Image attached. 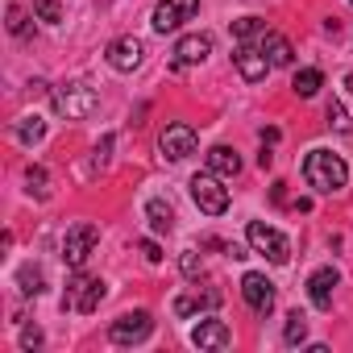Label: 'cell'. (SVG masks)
<instances>
[{
    "label": "cell",
    "instance_id": "9",
    "mask_svg": "<svg viewBox=\"0 0 353 353\" xmlns=\"http://www.w3.org/2000/svg\"><path fill=\"white\" fill-rule=\"evenodd\" d=\"M150 332H154V316L137 307V312H125V316H117V320H112L108 341H112V345H141Z\"/></svg>",
    "mask_w": 353,
    "mask_h": 353
},
{
    "label": "cell",
    "instance_id": "31",
    "mask_svg": "<svg viewBox=\"0 0 353 353\" xmlns=\"http://www.w3.org/2000/svg\"><path fill=\"white\" fill-rule=\"evenodd\" d=\"M137 250L145 254V262H162V250H158V241H150V237H141V241H137Z\"/></svg>",
    "mask_w": 353,
    "mask_h": 353
},
{
    "label": "cell",
    "instance_id": "19",
    "mask_svg": "<svg viewBox=\"0 0 353 353\" xmlns=\"http://www.w3.org/2000/svg\"><path fill=\"white\" fill-rule=\"evenodd\" d=\"M145 221H150L154 233H170V229H174V208H170L166 200H150V204H145Z\"/></svg>",
    "mask_w": 353,
    "mask_h": 353
},
{
    "label": "cell",
    "instance_id": "33",
    "mask_svg": "<svg viewBox=\"0 0 353 353\" xmlns=\"http://www.w3.org/2000/svg\"><path fill=\"white\" fill-rule=\"evenodd\" d=\"M274 204H287V183H274Z\"/></svg>",
    "mask_w": 353,
    "mask_h": 353
},
{
    "label": "cell",
    "instance_id": "5",
    "mask_svg": "<svg viewBox=\"0 0 353 353\" xmlns=\"http://www.w3.org/2000/svg\"><path fill=\"white\" fill-rule=\"evenodd\" d=\"M192 200L204 216H225L229 212V188H221V174H212V170L192 179Z\"/></svg>",
    "mask_w": 353,
    "mask_h": 353
},
{
    "label": "cell",
    "instance_id": "21",
    "mask_svg": "<svg viewBox=\"0 0 353 353\" xmlns=\"http://www.w3.org/2000/svg\"><path fill=\"white\" fill-rule=\"evenodd\" d=\"M291 88H295V96H303V100H307V96H316V92L324 88V75H320L316 67H303V71L291 79Z\"/></svg>",
    "mask_w": 353,
    "mask_h": 353
},
{
    "label": "cell",
    "instance_id": "3",
    "mask_svg": "<svg viewBox=\"0 0 353 353\" xmlns=\"http://www.w3.org/2000/svg\"><path fill=\"white\" fill-rule=\"evenodd\" d=\"M104 295H108V283H104V279H92V274L75 270V279L67 283V295H63V312H83V316H92Z\"/></svg>",
    "mask_w": 353,
    "mask_h": 353
},
{
    "label": "cell",
    "instance_id": "13",
    "mask_svg": "<svg viewBox=\"0 0 353 353\" xmlns=\"http://www.w3.org/2000/svg\"><path fill=\"white\" fill-rule=\"evenodd\" d=\"M192 345L196 349H229L233 345V328L216 316H204L196 328H192Z\"/></svg>",
    "mask_w": 353,
    "mask_h": 353
},
{
    "label": "cell",
    "instance_id": "22",
    "mask_svg": "<svg viewBox=\"0 0 353 353\" xmlns=\"http://www.w3.org/2000/svg\"><path fill=\"white\" fill-rule=\"evenodd\" d=\"M17 287H21V295H42V291H46V279H42V270H38L34 262H26V266L17 270Z\"/></svg>",
    "mask_w": 353,
    "mask_h": 353
},
{
    "label": "cell",
    "instance_id": "20",
    "mask_svg": "<svg viewBox=\"0 0 353 353\" xmlns=\"http://www.w3.org/2000/svg\"><path fill=\"white\" fill-rule=\"evenodd\" d=\"M5 17H9L5 26H9V34H13V38H21V42H26V38H34V21L26 17V9H21V5H9V9H5Z\"/></svg>",
    "mask_w": 353,
    "mask_h": 353
},
{
    "label": "cell",
    "instance_id": "18",
    "mask_svg": "<svg viewBox=\"0 0 353 353\" xmlns=\"http://www.w3.org/2000/svg\"><path fill=\"white\" fill-rule=\"evenodd\" d=\"M258 46H262V54L270 59V67H291V59H295V50H291V42L283 38V34H262L258 38Z\"/></svg>",
    "mask_w": 353,
    "mask_h": 353
},
{
    "label": "cell",
    "instance_id": "29",
    "mask_svg": "<svg viewBox=\"0 0 353 353\" xmlns=\"http://www.w3.org/2000/svg\"><path fill=\"white\" fill-rule=\"evenodd\" d=\"M328 125H332V129H349V117H345L341 100H328Z\"/></svg>",
    "mask_w": 353,
    "mask_h": 353
},
{
    "label": "cell",
    "instance_id": "11",
    "mask_svg": "<svg viewBox=\"0 0 353 353\" xmlns=\"http://www.w3.org/2000/svg\"><path fill=\"white\" fill-rule=\"evenodd\" d=\"M233 67H237V75H241L245 83H262V79H266V71H270V59L262 54V46L241 42V46L233 50Z\"/></svg>",
    "mask_w": 353,
    "mask_h": 353
},
{
    "label": "cell",
    "instance_id": "26",
    "mask_svg": "<svg viewBox=\"0 0 353 353\" xmlns=\"http://www.w3.org/2000/svg\"><path fill=\"white\" fill-rule=\"evenodd\" d=\"M26 183H30L26 192H30L34 200H46V196H50V179H46L42 166H30V170H26Z\"/></svg>",
    "mask_w": 353,
    "mask_h": 353
},
{
    "label": "cell",
    "instance_id": "6",
    "mask_svg": "<svg viewBox=\"0 0 353 353\" xmlns=\"http://www.w3.org/2000/svg\"><path fill=\"white\" fill-rule=\"evenodd\" d=\"M96 245H100V229H96L92 221H79V225L67 229V237H63V262H67L71 270H83Z\"/></svg>",
    "mask_w": 353,
    "mask_h": 353
},
{
    "label": "cell",
    "instance_id": "10",
    "mask_svg": "<svg viewBox=\"0 0 353 353\" xmlns=\"http://www.w3.org/2000/svg\"><path fill=\"white\" fill-rule=\"evenodd\" d=\"M241 295H245V303H250L254 316H270V312H274V283H270L266 274L250 270V274L241 279Z\"/></svg>",
    "mask_w": 353,
    "mask_h": 353
},
{
    "label": "cell",
    "instance_id": "4",
    "mask_svg": "<svg viewBox=\"0 0 353 353\" xmlns=\"http://www.w3.org/2000/svg\"><path fill=\"white\" fill-rule=\"evenodd\" d=\"M245 241H250L254 254H262V258L274 262V266H283V262L291 258V241H287L279 229L262 225V221H250V225H245Z\"/></svg>",
    "mask_w": 353,
    "mask_h": 353
},
{
    "label": "cell",
    "instance_id": "27",
    "mask_svg": "<svg viewBox=\"0 0 353 353\" xmlns=\"http://www.w3.org/2000/svg\"><path fill=\"white\" fill-rule=\"evenodd\" d=\"M34 17L46 21V26H59L63 21V5L59 0H34Z\"/></svg>",
    "mask_w": 353,
    "mask_h": 353
},
{
    "label": "cell",
    "instance_id": "34",
    "mask_svg": "<svg viewBox=\"0 0 353 353\" xmlns=\"http://www.w3.org/2000/svg\"><path fill=\"white\" fill-rule=\"evenodd\" d=\"M345 88H349V96H353V71H349V75H345Z\"/></svg>",
    "mask_w": 353,
    "mask_h": 353
},
{
    "label": "cell",
    "instance_id": "28",
    "mask_svg": "<svg viewBox=\"0 0 353 353\" xmlns=\"http://www.w3.org/2000/svg\"><path fill=\"white\" fill-rule=\"evenodd\" d=\"M179 270H183V279H200V254L196 250H183V258H179Z\"/></svg>",
    "mask_w": 353,
    "mask_h": 353
},
{
    "label": "cell",
    "instance_id": "25",
    "mask_svg": "<svg viewBox=\"0 0 353 353\" xmlns=\"http://www.w3.org/2000/svg\"><path fill=\"white\" fill-rule=\"evenodd\" d=\"M303 336H307V316L303 312H291L287 324H283V341L287 345H303Z\"/></svg>",
    "mask_w": 353,
    "mask_h": 353
},
{
    "label": "cell",
    "instance_id": "30",
    "mask_svg": "<svg viewBox=\"0 0 353 353\" xmlns=\"http://www.w3.org/2000/svg\"><path fill=\"white\" fill-rule=\"evenodd\" d=\"M42 345V328L38 324H26L21 328V349H38Z\"/></svg>",
    "mask_w": 353,
    "mask_h": 353
},
{
    "label": "cell",
    "instance_id": "24",
    "mask_svg": "<svg viewBox=\"0 0 353 353\" xmlns=\"http://www.w3.org/2000/svg\"><path fill=\"white\" fill-rule=\"evenodd\" d=\"M266 34V21L262 17H237L233 21V38L237 42H250V38H262Z\"/></svg>",
    "mask_w": 353,
    "mask_h": 353
},
{
    "label": "cell",
    "instance_id": "1",
    "mask_svg": "<svg viewBox=\"0 0 353 353\" xmlns=\"http://www.w3.org/2000/svg\"><path fill=\"white\" fill-rule=\"evenodd\" d=\"M303 179H307L312 192L336 196V192H345V183H349V166H345V158L332 154V150H312V154L303 158Z\"/></svg>",
    "mask_w": 353,
    "mask_h": 353
},
{
    "label": "cell",
    "instance_id": "2",
    "mask_svg": "<svg viewBox=\"0 0 353 353\" xmlns=\"http://www.w3.org/2000/svg\"><path fill=\"white\" fill-rule=\"evenodd\" d=\"M50 104H54V112H59V117H67V121H83V117H92V112H96L100 96H96V88H92V83L71 79V83L50 88Z\"/></svg>",
    "mask_w": 353,
    "mask_h": 353
},
{
    "label": "cell",
    "instance_id": "8",
    "mask_svg": "<svg viewBox=\"0 0 353 353\" xmlns=\"http://www.w3.org/2000/svg\"><path fill=\"white\" fill-rule=\"evenodd\" d=\"M196 13H200V0H158L150 26H154V34H174L183 21H192Z\"/></svg>",
    "mask_w": 353,
    "mask_h": 353
},
{
    "label": "cell",
    "instance_id": "35",
    "mask_svg": "<svg viewBox=\"0 0 353 353\" xmlns=\"http://www.w3.org/2000/svg\"><path fill=\"white\" fill-rule=\"evenodd\" d=\"M349 5H353V0H349Z\"/></svg>",
    "mask_w": 353,
    "mask_h": 353
},
{
    "label": "cell",
    "instance_id": "12",
    "mask_svg": "<svg viewBox=\"0 0 353 353\" xmlns=\"http://www.w3.org/2000/svg\"><path fill=\"white\" fill-rule=\"evenodd\" d=\"M141 54H145V46H141L137 38H117V42H108V50H104L108 67L121 71V75L137 71V67H141Z\"/></svg>",
    "mask_w": 353,
    "mask_h": 353
},
{
    "label": "cell",
    "instance_id": "14",
    "mask_svg": "<svg viewBox=\"0 0 353 353\" xmlns=\"http://www.w3.org/2000/svg\"><path fill=\"white\" fill-rule=\"evenodd\" d=\"M212 54V34H188L174 42V67H196Z\"/></svg>",
    "mask_w": 353,
    "mask_h": 353
},
{
    "label": "cell",
    "instance_id": "17",
    "mask_svg": "<svg viewBox=\"0 0 353 353\" xmlns=\"http://www.w3.org/2000/svg\"><path fill=\"white\" fill-rule=\"evenodd\" d=\"M208 170L221 174V179H237V174H241V154L229 150V145H212L208 150Z\"/></svg>",
    "mask_w": 353,
    "mask_h": 353
},
{
    "label": "cell",
    "instance_id": "23",
    "mask_svg": "<svg viewBox=\"0 0 353 353\" xmlns=\"http://www.w3.org/2000/svg\"><path fill=\"white\" fill-rule=\"evenodd\" d=\"M42 137H46V121H42V117H26V121L17 125V141H21V145H38Z\"/></svg>",
    "mask_w": 353,
    "mask_h": 353
},
{
    "label": "cell",
    "instance_id": "7",
    "mask_svg": "<svg viewBox=\"0 0 353 353\" xmlns=\"http://www.w3.org/2000/svg\"><path fill=\"white\" fill-rule=\"evenodd\" d=\"M196 145H200V137H196V129H192L188 121L166 125V129H162V137H158V154H162V158H170V162L192 158V154H196Z\"/></svg>",
    "mask_w": 353,
    "mask_h": 353
},
{
    "label": "cell",
    "instance_id": "15",
    "mask_svg": "<svg viewBox=\"0 0 353 353\" xmlns=\"http://www.w3.org/2000/svg\"><path fill=\"white\" fill-rule=\"evenodd\" d=\"M336 270L332 266H320V270H312L307 274V299L316 303V307H332V291H336Z\"/></svg>",
    "mask_w": 353,
    "mask_h": 353
},
{
    "label": "cell",
    "instance_id": "16",
    "mask_svg": "<svg viewBox=\"0 0 353 353\" xmlns=\"http://www.w3.org/2000/svg\"><path fill=\"white\" fill-rule=\"evenodd\" d=\"M221 303V291H183L174 299V316L188 320V316H200V312H212Z\"/></svg>",
    "mask_w": 353,
    "mask_h": 353
},
{
    "label": "cell",
    "instance_id": "32",
    "mask_svg": "<svg viewBox=\"0 0 353 353\" xmlns=\"http://www.w3.org/2000/svg\"><path fill=\"white\" fill-rule=\"evenodd\" d=\"M108 150H112V137H104V141H100V145H96V162H100V166H104V162H108Z\"/></svg>",
    "mask_w": 353,
    "mask_h": 353
}]
</instances>
